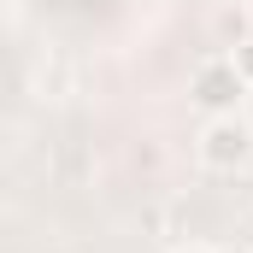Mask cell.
Instances as JSON below:
<instances>
[{
  "mask_svg": "<svg viewBox=\"0 0 253 253\" xmlns=\"http://www.w3.org/2000/svg\"><path fill=\"white\" fill-rule=\"evenodd\" d=\"M242 112H248V124H253V88H248V106H242Z\"/></svg>",
  "mask_w": 253,
  "mask_h": 253,
  "instance_id": "8992f818",
  "label": "cell"
},
{
  "mask_svg": "<svg viewBox=\"0 0 253 253\" xmlns=\"http://www.w3.org/2000/svg\"><path fill=\"white\" fill-rule=\"evenodd\" d=\"M230 59H236V71H242V77L253 83V36L242 42V47H236V53H230Z\"/></svg>",
  "mask_w": 253,
  "mask_h": 253,
  "instance_id": "5b68a950",
  "label": "cell"
},
{
  "mask_svg": "<svg viewBox=\"0 0 253 253\" xmlns=\"http://www.w3.org/2000/svg\"><path fill=\"white\" fill-rule=\"evenodd\" d=\"M30 83H36V100H65L71 71H65V59H42L36 71H30Z\"/></svg>",
  "mask_w": 253,
  "mask_h": 253,
  "instance_id": "277c9868",
  "label": "cell"
},
{
  "mask_svg": "<svg viewBox=\"0 0 253 253\" xmlns=\"http://www.w3.org/2000/svg\"><path fill=\"white\" fill-rule=\"evenodd\" d=\"M194 159H200L206 171H218V177L242 171V165L253 159V124H248V112L206 118V124H200V135H194Z\"/></svg>",
  "mask_w": 253,
  "mask_h": 253,
  "instance_id": "7a4b0ae2",
  "label": "cell"
},
{
  "mask_svg": "<svg viewBox=\"0 0 253 253\" xmlns=\"http://www.w3.org/2000/svg\"><path fill=\"white\" fill-rule=\"evenodd\" d=\"M189 253H212V248H189Z\"/></svg>",
  "mask_w": 253,
  "mask_h": 253,
  "instance_id": "ba28073f",
  "label": "cell"
},
{
  "mask_svg": "<svg viewBox=\"0 0 253 253\" xmlns=\"http://www.w3.org/2000/svg\"><path fill=\"white\" fill-rule=\"evenodd\" d=\"M212 253H248V248H212Z\"/></svg>",
  "mask_w": 253,
  "mask_h": 253,
  "instance_id": "52a82bcc",
  "label": "cell"
},
{
  "mask_svg": "<svg viewBox=\"0 0 253 253\" xmlns=\"http://www.w3.org/2000/svg\"><path fill=\"white\" fill-rule=\"evenodd\" d=\"M212 30H218V47H230V53H236V47H242V42L253 36V18H248V6H224V12L212 18Z\"/></svg>",
  "mask_w": 253,
  "mask_h": 253,
  "instance_id": "3957f363",
  "label": "cell"
},
{
  "mask_svg": "<svg viewBox=\"0 0 253 253\" xmlns=\"http://www.w3.org/2000/svg\"><path fill=\"white\" fill-rule=\"evenodd\" d=\"M248 77L236 71V59L230 53H212V59H200L189 71V100L206 112V118H230V112H242L248 106Z\"/></svg>",
  "mask_w": 253,
  "mask_h": 253,
  "instance_id": "6da1fadb",
  "label": "cell"
}]
</instances>
